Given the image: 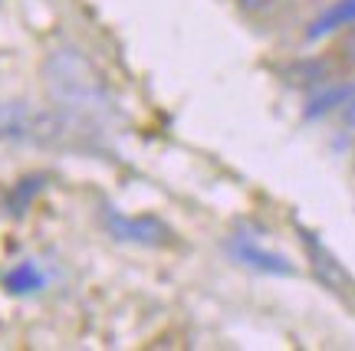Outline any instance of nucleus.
Segmentation results:
<instances>
[{"label":"nucleus","instance_id":"nucleus-11","mask_svg":"<svg viewBox=\"0 0 355 351\" xmlns=\"http://www.w3.org/2000/svg\"><path fill=\"white\" fill-rule=\"evenodd\" d=\"M343 53H345L349 63H355V26H349V37H345V43H343Z\"/></svg>","mask_w":355,"mask_h":351},{"label":"nucleus","instance_id":"nucleus-3","mask_svg":"<svg viewBox=\"0 0 355 351\" xmlns=\"http://www.w3.org/2000/svg\"><path fill=\"white\" fill-rule=\"evenodd\" d=\"M102 220L109 226V233L122 243H135V246H168L171 243V230L168 224H162L158 217L145 213V217H128V213L109 210L102 213Z\"/></svg>","mask_w":355,"mask_h":351},{"label":"nucleus","instance_id":"nucleus-4","mask_svg":"<svg viewBox=\"0 0 355 351\" xmlns=\"http://www.w3.org/2000/svg\"><path fill=\"white\" fill-rule=\"evenodd\" d=\"M227 250L241 266L257 269V273H270V276H293V273H296V266H293L283 253L266 250L254 237H234L227 243Z\"/></svg>","mask_w":355,"mask_h":351},{"label":"nucleus","instance_id":"nucleus-7","mask_svg":"<svg viewBox=\"0 0 355 351\" xmlns=\"http://www.w3.org/2000/svg\"><path fill=\"white\" fill-rule=\"evenodd\" d=\"M355 99V86L352 82H336V86L319 89L316 96L306 105V118H319V115H329L336 109H345Z\"/></svg>","mask_w":355,"mask_h":351},{"label":"nucleus","instance_id":"nucleus-10","mask_svg":"<svg viewBox=\"0 0 355 351\" xmlns=\"http://www.w3.org/2000/svg\"><path fill=\"white\" fill-rule=\"evenodd\" d=\"M237 3H241L243 13H263V10H270L277 0H237Z\"/></svg>","mask_w":355,"mask_h":351},{"label":"nucleus","instance_id":"nucleus-2","mask_svg":"<svg viewBox=\"0 0 355 351\" xmlns=\"http://www.w3.org/2000/svg\"><path fill=\"white\" fill-rule=\"evenodd\" d=\"M89 118L66 112L60 105L37 109L26 99H0V141L7 145H66L76 138Z\"/></svg>","mask_w":355,"mask_h":351},{"label":"nucleus","instance_id":"nucleus-6","mask_svg":"<svg viewBox=\"0 0 355 351\" xmlns=\"http://www.w3.org/2000/svg\"><path fill=\"white\" fill-rule=\"evenodd\" d=\"M303 243H306V253H309V260H313V269H316V276L326 282L329 289H336V292H343L339 286H345V273L343 266L336 263V256H332L322 243H319L313 233H303Z\"/></svg>","mask_w":355,"mask_h":351},{"label":"nucleus","instance_id":"nucleus-1","mask_svg":"<svg viewBox=\"0 0 355 351\" xmlns=\"http://www.w3.org/2000/svg\"><path fill=\"white\" fill-rule=\"evenodd\" d=\"M43 86L53 105L83 118H96L109 109V89L102 82V73L76 46H53L40 66Z\"/></svg>","mask_w":355,"mask_h":351},{"label":"nucleus","instance_id":"nucleus-8","mask_svg":"<svg viewBox=\"0 0 355 351\" xmlns=\"http://www.w3.org/2000/svg\"><path fill=\"white\" fill-rule=\"evenodd\" d=\"M3 286L10 289L13 296H30V292H40V289L46 286V276L40 273L37 263H17L13 269H7V276H3Z\"/></svg>","mask_w":355,"mask_h":351},{"label":"nucleus","instance_id":"nucleus-9","mask_svg":"<svg viewBox=\"0 0 355 351\" xmlns=\"http://www.w3.org/2000/svg\"><path fill=\"white\" fill-rule=\"evenodd\" d=\"M43 181H46L43 174L20 177V181H17V184L10 188V194H7V213H13V217H20V213L30 210V204H33V197H37L40 190H43Z\"/></svg>","mask_w":355,"mask_h":351},{"label":"nucleus","instance_id":"nucleus-5","mask_svg":"<svg viewBox=\"0 0 355 351\" xmlns=\"http://www.w3.org/2000/svg\"><path fill=\"white\" fill-rule=\"evenodd\" d=\"M349 26H355V0H332L319 17H313V24L306 30V39H322L329 33L349 30Z\"/></svg>","mask_w":355,"mask_h":351},{"label":"nucleus","instance_id":"nucleus-12","mask_svg":"<svg viewBox=\"0 0 355 351\" xmlns=\"http://www.w3.org/2000/svg\"><path fill=\"white\" fill-rule=\"evenodd\" d=\"M343 118H345V125H349V128H355V99L343 109Z\"/></svg>","mask_w":355,"mask_h":351}]
</instances>
